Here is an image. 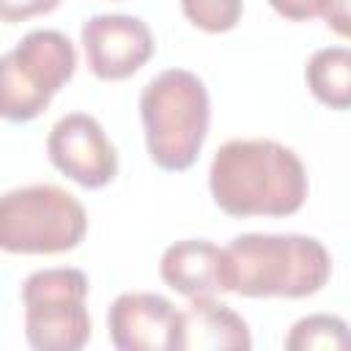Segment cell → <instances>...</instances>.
Instances as JSON below:
<instances>
[{
  "label": "cell",
  "instance_id": "5",
  "mask_svg": "<svg viewBox=\"0 0 351 351\" xmlns=\"http://www.w3.org/2000/svg\"><path fill=\"white\" fill-rule=\"evenodd\" d=\"M77 52L60 30H30L0 60V112L25 123L38 118L74 77Z\"/></svg>",
  "mask_w": 351,
  "mask_h": 351
},
{
  "label": "cell",
  "instance_id": "10",
  "mask_svg": "<svg viewBox=\"0 0 351 351\" xmlns=\"http://www.w3.org/2000/svg\"><path fill=\"white\" fill-rule=\"evenodd\" d=\"M159 274L173 291L189 299L214 296L217 291H230L228 250L206 239H184L170 244L162 252Z\"/></svg>",
  "mask_w": 351,
  "mask_h": 351
},
{
  "label": "cell",
  "instance_id": "13",
  "mask_svg": "<svg viewBox=\"0 0 351 351\" xmlns=\"http://www.w3.org/2000/svg\"><path fill=\"white\" fill-rule=\"evenodd\" d=\"M288 351H351V329L343 318L315 313L307 318H299L288 337Z\"/></svg>",
  "mask_w": 351,
  "mask_h": 351
},
{
  "label": "cell",
  "instance_id": "8",
  "mask_svg": "<svg viewBox=\"0 0 351 351\" xmlns=\"http://www.w3.org/2000/svg\"><path fill=\"white\" fill-rule=\"evenodd\" d=\"M88 69L99 80H126L154 55V33L140 16L96 14L82 25Z\"/></svg>",
  "mask_w": 351,
  "mask_h": 351
},
{
  "label": "cell",
  "instance_id": "15",
  "mask_svg": "<svg viewBox=\"0 0 351 351\" xmlns=\"http://www.w3.org/2000/svg\"><path fill=\"white\" fill-rule=\"evenodd\" d=\"M60 0H0V16L5 22H25L38 14H49Z\"/></svg>",
  "mask_w": 351,
  "mask_h": 351
},
{
  "label": "cell",
  "instance_id": "11",
  "mask_svg": "<svg viewBox=\"0 0 351 351\" xmlns=\"http://www.w3.org/2000/svg\"><path fill=\"white\" fill-rule=\"evenodd\" d=\"M252 348L247 321L211 296H195L181 310L176 351H247Z\"/></svg>",
  "mask_w": 351,
  "mask_h": 351
},
{
  "label": "cell",
  "instance_id": "9",
  "mask_svg": "<svg viewBox=\"0 0 351 351\" xmlns=\"http://www.w3.org/2000/svg\"><path fill=\"white\" fill-rule=\"evenodd\" d=\"M181 310L148 291L121 293L107 313V335L118 351H176Z\"/></svg>",
  "mask_w": 351,
  "mask_h": 351
},
{
  "label": "cell",
  "instance_id": "4",
  "mask_svg": "<svg viewBox=\"0 0 351 351\" xmlns=\"http://www.w3.org/2000/svg\"><path fill=\"white\" fill-rule=\"evenodd\" d=\"M88 230L82 203L55 186L30 184L0 200V247L22 255H55L74 250Z\"/></svg>",
  "mask_w": 351,
  "mask_h": 351
},
{
  "label": "cell",
  "instance_id": "14",
  "mask_svg": "<svg viewBox=\"0 0 351 351\" xmlns=\"http://www.w3.org/2000/svg\"><path fill=\"white\" fill-rule=\"evenodd\" d=\"M184 16L206 33H228L244 11V0H181Z\"/></svg>",
  "mask_w": 351,
  "mask_h": 351
},
{
  "label": "cell",
  "instance_id": "17",
  "mask_svg": "<svg viewBox=\"0 0 351 351\" xmlns=\"http://www.w3.org/2000/svg\"><path fill=\"white\" fill-rule=\"evenodd\" d=\"M324 19L337 36L351 38V0H329Z\"/></svg>",
  "mask_w": 351,
  "mask_h": 351
},
{
  "label": "cell",
  "instance_id": "3",
  "mask_svg": "<svg viewBox=\"0 0 351 351\" xmlns=\"http://www.w3.org/2000/svg\"><path fill=\"white\" fill-rule=\"evenodd\" d=\"M140 118L151 159L162 170H186L195 165L208 134V90L197 74L167 69L143 88Z\"/></svg>",
  "mask_w": 351,
  "mask_h": 351
},
{
  "label": "cell",
  "instance_id": "1",
  "mask_svg": "<svg viewBox=\"0 0 351 351\" xmlns=\"http://www.w3.org/2000/svg\"><path fill=\"white\" fill-rule=\"evenodd\" d=\"M208 186L230 217H288L304 206L307 173L277 140H228L211 159Z\"/></svg>",
  "mask_w": 351,
  "mask_h": 351
},
{
  "label": "cell",
  "instance_id": "7",
  "mask_svg": "<svg viewBox=\"0 0 351 351\" xmlns=\"http://www.w3.org/2000/svg\"><path fill=\"white\" fill-rule=\"evenodd\" d=\"M49 162L85 189L110 184L118 173L115 145L107 140L101 123L88 112L63 115L47 137Z\"/></svg>",
  "mask_w": 351,
  "mask_h": 351
},
{
  "label": "cell",
  "instance_id": "12",
  "mask_svg": "<svg viewBox=\"0 0 351 351\" xmlns=\"http://www.w3.org/2000/svg\"><path fill=\"white\" fill-rule=\"evenodd\" d=\"M310 93L329 110H351V49L324 47L315 49L304 66Z\"/></svg>",
  "mask_w": 351,
  "mask_h": 351
},
{
  "label": "cell",
  "instance_id": "16",
  "mask_svg": "<svg viewBox=\"0 0 351 351\" xmlns=\"http://www.w3.org/2000/svg\"><path fill=\"white\" fill-rule=\"evenodd\" d=\"M326 3H329V0H269V5H271L280 16L293 19V22H304V19L324 16Z\"/></svg>",
  "mask_w": 351,
  "mask_h": 351
},
{
  "label": "cell",
  "instance_id": "6",
  "mask_svg": "<svg viewBox=\"0 0 351 351\" xmlns=\"http://www.w3.org/2000/svg\"><path fill=\"white\" fill-rule=\"evenodd\" d=\"M88 277L71 266L38 269L22 282L25 337L36 351H77L93 324L85 307Z\"/></svg>",
  "mask_w": 351,
  "mask_h": 351
},
{
  "label": "cell",
  "instance_id": "2",
  "mask_svg": "<svg viewBox=\"0 0 351 351\" xmlns=\"http://www.w3.org/2000/svg\"><path fill=\"white\" fill-rule=\"evenodd\" d=\"M230 291L250 299H304L332 274L329 250L302 233H241L228 247Z\"/></svg>",
  "mask_w": 351,
  "mask_h": 351
}]
</instances>
